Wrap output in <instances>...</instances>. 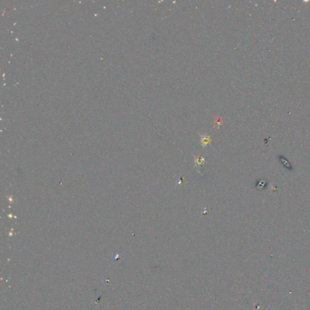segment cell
<instances>
[{"label": "cell", "instance_id": "1", "mask_svg": "<svg viewBox=\"0 0 310 310\" xmlns=\"http://www.w3.org/2000/svg\"><path fill=\"white\" fill-rule=\"evenodd\" d=\"M208 141H209V137H207V136H206V137H203V138H202V144H203L204 146L207 145Z\"/></svg>", "mask_w": 310, "mask_h": 310}]
</instances>
